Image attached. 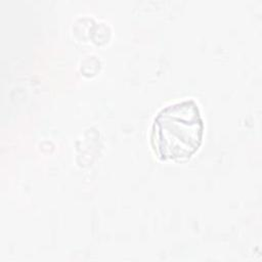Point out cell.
I'll return each mask as SVG.
<instances>
[{
    "instance_id": "obj_1",
    "label": "cell",
    "mask_w": 262,
    "mask_h": 262,
    "mask_svg": "<svg viewBox=\"0 0 262 262\" xmlns=\"http://www.w3.org/2000/svg\"><path fill=\"white\" fill-rule=\"evenodd\" d=\"M204 122L194 100L176 102L161 110L155 118L151 142L161 160L182 161L201 146Z\"/></svg>"
}]
</instances>
